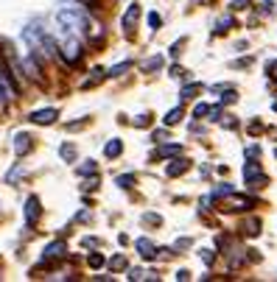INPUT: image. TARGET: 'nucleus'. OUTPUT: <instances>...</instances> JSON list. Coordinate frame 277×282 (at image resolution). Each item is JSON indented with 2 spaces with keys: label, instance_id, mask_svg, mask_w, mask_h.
Returning a JSON list of instances; mask_svg holds the SVG:
<instances>
[{
  "label": "nucleus",
  "instance_id": "2",
  "mask_svg": "<svg viewBox=\"0 0 277 282\" xmlns=\"http://www.w3.org/2000/svg\"><path fill=\"white\" fill-rule=\"evenodd\" d=\"M37 218H39V199H37V196H31V199L26 201V224L34 226V224H37Z\"/></svg>",
  "mask_w": 277,
  "mask_h": 282
},
{
  "label": "nucleus",
  "instance_id": "9",
  "mask_svg": "<svg viewBox=\"0 0 277 282\" xmlns=\"http://www.w3.org/2000/svg\"><path fill=\"white\" fill-rule=\"evenodd\" d=\"M185 168H188V165H185V162H179V159H176V162H174V165H171V168H168V173H171V176H176V173H182V171H185Z\"/></svg>",
  "mask_w": 277,
  "mask_h": 282
},
{
  "label": "nucleus",
  "instance_id": "3",
  "mask_svg": "<svg viewBox=\"0 0 277 282\" xmlns=\"http://www.w3.org/2000/svg\"><path fill=\"white\" fill-rule=\"evenodd\" d=\"M31 121L34 123H54L56 121V109H39V112L31 115Z\"/></svg>",
  "mask_w": 277,
  "mask_h": 282
},
{
  "label": "nucleus",
  "instance_id": "10",
  "mask_svg": "<svg viewBox=\"0 0 277 282\" xmlns=\"http://www.w3.org/2000/svg\"><path fill=\"white\" fill-rule=\"evenodd\" d=\"M123 70H129V62H121V64H115V67L109 70V76H123Z\"/></svg>",
  "mask_w": 277,
  "mask_h": 282
},
{
  "label": "nucleus",
  "instance_id": "1",
  "mask_svg": "<svg viewBox=\"0 0 277 282\" xmlns=\"http://www.w3.org/2000/svg\"><path fill=\"white\" fill-rule=\"evenodd\" d=\"M54 42H56V56H62L64 64H76L81 59V37H76L70 28H64L62 22L56 26V34H54Z\"/></svg>",
  "mask_w": 277,
  "mask_h": 282
},
{
  "label": "nucleus",
  "instance_id": "19",
  "mask_svg": "<svg viewBox=\"0 0 277 282\" xmlns=\"http://www.w3.org/2000/svg\"><path fill=\"white\" fill-rule=\"evenodd\" d=\"M246 3H252V0H233V9H246Z\"/></svg>",
  "mask_w": 277,
  "mask_h": 282
},
{
  "label": "nucleus",
  "instance_id": "16",
  "mask_svg": "<svg viewBox=\"0 0 277 282\" xmlns=\"http://www.w3.org/2000/svg\"><path fill=\"white\" fill-rule=\"evenodd\" d=\"M196 89L199 87H185V89H182V98H193V92H196Z\"/></svg>",
  "mask_w": 277,
  "mask_h": 282
},
{
  "label": "nucleus",
  "instance_id": "15",
  "mask_svg": "<svg viewBox=\"0 0 277 282\" xmlns=\"http://www.w3.org/2000/svg\"><path fill=\"white\" fill-rule=\"evenodd\" d=\"M163 157H171V154H179V148H176V146H168V148H163Z\"/></svg>",
  "mask_w": 277,
  "mask_h": 282
},
{
  "label": "nucleus",
  "instance_id": "13",
  "mask_svg": "<svg viewBox=\"0 0 277 282\" xmlns=\"http://www.w3.org/2000/svg\"><path fill=\"white\" fill-rule=\"evenodd\" d=\"M101 263H104L101 254H93V257H90V266H93V268H101Z\"/></svg>",
  "mask_w": 277,
  "mask_h": 282
},
{
  "label": "nucleus",
  "instance_id": "11",
  "mask_svg": "<svg viewBox=\"0 0 277 282\" xmlns=\"http://www.w3.org/2000/svg\"><path fill=\"white\" fill-rule=\"evenodd\" d=\"M179 118H182V109H174V112H168V118H166V123H168V126H174L176 121H179Z\"/></svg>",
  "mask_w": 277,
  "mask_h": 282
},
{
  "label": "nucleus",
  "instance_id": "4",
  "mask_svg": "<svg viewBox=\"0 0 277 282\" xmlns=\"http://www.w3.org/2000/svg\"><path fill=\"white\" fill-rule=\"evenodd\" d=\"M137 17H140V6H129V11H126V17H123V28H132L134 22H137Z\"/></svg>",
  "mask_w": 277,
  "mask_h": 282
},
{
  "label": "nucleus",
  "instance_id": "18",
  "mask_svg": "<svg viewBox=\"0 0 277 282\" xmlns=\"http://www.w3.org/2000/svg\"><path fill=\"white\" fill-rule=\"evenodd\" d=\"M154 67H160V59H149L146 62V70H154Z\"/></svg>",
  "mask_w": 277,
  "mask_h": 282
},
{
  "label": "nucleus",
  "instance_id": "14",
  "mask_svg": "<svg viewBox=\"0 0 277 282\" xmlns=\"http://www.w3.org/2000/svg\"><path fill=\"white\" fill-rule=\"evenodd\" d=\"M132 182H134L132 176H121V179H118V184H121V187H132Z\"/></svg>",
  "mask_w": 277,
  "mask_h": 282
},
{
  "label": "nucleus",
  "instance_id": "8",
  "mask_svg": "<svg viewBox=\"0 0 277 282\" xmlns=\"http://www.w3.org/2000/svg\"><path fill=\"white\" fill-rule=\"evenodd\" d=\"M104 151H107V157H118V154L123 151L121 140H112V143H107V148H104Z\"/></svg>",
  "mask_w": 277,
  "mask_h": 282
},
{
  "label": "nucleus",
  "instance_id": "21",
  "mask_svg": "<svg viewBox=\"0 0 277 282\" xmlns=\"http://www.w3.org/2000/svg\"><path fill=\"white\" fill-rule=\"evenodd\" d=\"M204 112H207V106H204V104H199V106H196V118H202Z\"/></svg>",
  "mask_w": 277,
  "mask_h": 282
},
{
  "label": "nucleus",
  "instance_id": "5",
  "mask_svg": "<svg viewBox=\"0 0 277 282\" xmlns=\"http://www.w3.org/2000/svg\"><path fill=\"white\" fill-rule=\"evenodd\" d=\"M137 249H140V254H143L146 260H151V257H154V246L146 241V238H140V241H137Z\"/></svg>",
  "mask_w": 277,
  "mask_h": 282
},
{
  "label": "nucleus",
  "instance_id": "7",
  "mask_svg": "<svg viewBox=\"0 0 277 282\" xmlns=\"http://www.w3.org/2000/svg\"><path fill=\"white\" fill-rule=\"evenodd\" d=\"M14 148H17V151H28V148H31V137H28V134H17V143H14Z\"/></svg>",
  "mask_w": 277,
  "mask_h": 282
},
{
  "label": "nucleus",
  "instance_id": "20",
  "mask_svg": "<svg viewBox=\"0 0 277 282\" xmlns=\"http://www.w3.org/2000/svg\"><path fill=\"white\" fill-rule=\"evenodd\" d=\"M126 266V260H123V257H115V260H112V268H123Z\"/></svg>",
  "mask_w": 277,
  "mask_h": 282
},
{
  "label": "nucleus",
  "instance_id": "17",
  "mask_svg": "<svg viewBox=\"0 0 277 282\" xmlns=\"http://www.w3.org/2000/svg\"><path fill=\"white\" fill-rule=\"evenodd\" d=\"M149 26H151V28L160 26V14H149Z\"/></svg>",
  "mask_w": 277,
  "mask_h": 282
},
{
  "label": "nucleus",
  "instance_id": "12",
  "mask_svg": "<svg viewBox=\"0 0 277 282\" xmlns=\"http://www.w3.org/2000/svg\"><path fill=\"white\" fill-rule=\"evenodd\" d=\"M62 157H64V159H73V157H76V148H73V146H62Z\"/></svg>",
  "mask_w": 277,
  "mask_h": 282
},
{
  "label": "nucleus",
  "instance_id": "6",
  "mask_svg": "<svg viewBox=\"0 0 277 282\" xmlns=\"http://www.w3.org/2000/svg\"><path fill=\"white\" fill-rule=\"evenodd\" d=\"M64 249H67L64 243H51L48 249H45V257H62V254H64Z\"/></svg>",
  "mask_w": 277,
  "mask_h": 282
}]
</instances>
